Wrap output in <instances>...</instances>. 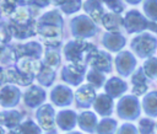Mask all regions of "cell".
Listing matches in <instances>:
<instances>
[{
  "label": "cell",
  "mask_w": 157,
  "mask_h": 134,
  "mask_svg": "<svg viewBox=\"0 0 157 134\" xmlns=\"http://www.w3.org/2000/svg\"><path fill=\"white\" fill-rule=\"evenodd\" d=\"M2 77H4L5 85H16V86H29L36 79L34 76H27V75L21 74L15 68L4 69Z\"/></svg>",
  "instance_id": "cell-17"
},
{
  "label": "cell",
  "mask_w": 157,
  "mask_h": 134,
  "mask_svg": "<svg viewBox=\"0 0 157 134\" xmlns=\"http://www.w3.org/2000/svg\"><path fill=\"white\" fill-rule=\"evenodd\" d=\"M92 107L96 113H98L99 116H102L104 118H108L113 112V107H114L113 98L110 96H108L107 93H99V95H97Z\"/></svg>",
  "instance_id": "cell-21"
},
{
  "label": "cell",
  "mask_w": 157,
  "mask_h": 134,
  "mask_svg": "<svg viewBox=\"0 0 157 134\" xmlns=\"http://www.w3.org/2000/svg\"><path fill=\"white\" fill-rule=\"evenodd\" d=\"M55 118H56V114H55L54 107L49 103H44L36 111V119L38 122V125L45 132L54 130V127L56 124Z\"/></svg>",
  "instance_id": "cell-9"
},
{
  "label": "cell",
  "mask_w": 157,
  "mask_h": 134,
  "mask_svg": "<svg viewBox=\"0 0 157 134\" xmlns=\"http://www.w3.org/2000/svg\"><path fill=\"white\" fill-rule=\"evenodd\" d=\"M1 15H2V11H1V7H0V17H1Z\"/></svg>",
  "instance_id": "cell-51"
},
{
  "label": "cell",
  "mask_w": 157,
  "mask_h": 134,
  "mask_svg": "<svg viewBox=\"0 0 157 134\" xmlns=\"http://www.w3.org/2000/svg\"><path fill=\"white\" fill-rule=\"evenodd\" d=\"M17 71H20L23 75L27 76H37L42 68H43V61L39 58H33V57H22L16 60V64L13 66Z\"/></svg>",
  "instance_id": "cell-10"
},
{
  "label": "cell",
  "mask_w": 157,
  "mask_h": 134,
  "mask_svg": "<svg viewBox=\"0 0 157 134\" xmlns=\"http://www.w3.org/2000/svg\"><path fill=\"white\" fill-rule=\"evenodd\" d=\"M87 74V65L69 63L60 70V77L70 86H78Z\"/></svg>",
  "instance_id": "cell-6"
},
{
  "label": "cell",
  "mask_w": 157,
  "mask_h": 134,
  "mask_svg": "<svg viewBox=\"0 0 157 134\" xmlns=\"http://www.w3.org/2000/svg\"><path fill=\"white\" fill-rule=\"evenodd\" d=\"M12 31L10 25L6 22H0V45H7L12 39Z\"/></svg>",
  "instance_id": "cell-38"
},
{
  "label": "cell",
  "mask_w": 157,
  "mask_h": 134,
  "mask_svg": "<svg viewBox=\"0 0 157 134\" xmlns=\"http://www.w3.org/2000/svg\"><path fill=\"white\" fill-rule=\"evenodd\" d=\"M128 2H129V4H139L140 1H128Z\"/></svg>",
  "instance_id": "cell-50"
},
{
  "label": "cell",
  "mask_w": 157,
  "mask_h": 134,
  "mask_svg": "<svg viewBox=\"0 0 157 134\" xmlns=\"http://www.w3.org/2000/svg\"><path fill=\"white\" fill-rule=\"evenodd\" d=\"M31 2H32L34 6H37L38 9H43V7H47V6H49V5L52 4L50 1H43V0H42V1H31Z\"/></svg>",
  "instance_id": "cell-43"
},
{
  "label": "cell",
  "mask_w": 157,
  "mask_h": 134,
  "mask_svg": "<svg viewBox=\"0 0 157 134\" xmlns=\"http://www.w3.org/2000/svg\"><path fill=\"white\" fill-rule=\"evenodd\" d=\"M12 48H13V52L17 59L22 57H33V58L40 59L42 54H44V49L42 44L36 41H31V42L22 43V44L18 43V44H15Z\"/></svg>",
  "instance_id": "cell-16"
},
{
  "label": "cell",
  "mask_w": 157,
  "mask_h": 134,
  "mask_svg": "<svg viewBox=\"0 0 157 134\" xmlns=\"http://www.w3.org/2000/svg\"><path fill=\"white\" fill-rule=\"evenodd\" d=\"M148 27L147 18L137 10H130L124 17V28L128 33H142Z\"/></svg>",
  "instance_id": "cell-7"
},
{
  "label": "cell",
  "mask_w": 157,
  "mask_h": 134,
  "mask_svg": "<svg viewBox=\"0 0 157 134\" xmlns=\"http://www.w3.org/2000/svg\"><path fill=\"white\" fill-rule=\"evenodd\" d=\"M131 50L140 58H151L157 47V38L147 32H142L132 38L130 43Z\"/></svg>",
  "instance_id": "cell-4"
},
{
  "label": "cell",
  "mask_w": 157,
  "mask_h": 134,
  "mask_svg": "<svg viewBox=\"0 0 157 134\" xmlns=\"http://www.w3.org/2000/svg\"><path fill=\"white\" fill-rule=\"evenodd\" d=\"M74 92L69 86L65 85H56L49 92V98L54 106L58 107H66L70 106L74 101Z\"/></svg>",
  "instance_id": "cell-11"
},
{
  "label": "cell",
  "mask_w": 157,
  "mask_h": 134,
  "mask_svg": "<svg viewBox=\"0 0 157 134\" xmlns=\"http://www.w3.org/2000/svg\"><path fill=\"white\" fill-rule=\"evenodd\" d=\"M0 7L2 11V15H5L6 17H10L17 7V1H0Z\"/></svg>",
  "instance_id": "cell-40"
},
{
  "label": "cell",
  "mask_w": 157,
  "mask_h": 134,
  "mask_svg": "<svg viewBox=\"0 0 157 134\" xmlns=\"http://www.w3.org/2000/svg\"><path fill=\"white\" fill-rule=\"evenodd\" d=\"M117 134H139V133L135 125H132L131 123H124L118 128Z\"/></svg>",
  "instance_id": "cell-41"
},
{
  "label": "cell",
  "mask_w": 157,
  "mask_h": 134,
  "mask_svg": "<svg viewBox=\"0 0 157 134\" xmlns=\"http://www.w3.org/2000/svg\"><path fill=\"white\" fill-rule=\"evenodd\" d=\"M0 134H6V132H5V129L2 127H0Z\"/></svg>",
  "instance_id": "cell-47"
},
{
  "label": "cell",
  "mask_w": 157,
  "mask_h": 134,
  "mask_svg": "<svg viewBox=\"0 0 157 134\" xmlns=\"http://www.w3.org/2000/svg\"><path fill=\"white\" fill-rule=\"evenodd\" d=\"M70 32L75 39L85 41L93 37L98 32V27L87 15H78L70 20Z\"/></svg>",
  "instance_id": "cell-3"
},
{
  "label": "cell",
  "mask_w": 157,
  "mask_h": 134,
  "mask_svg": "<svg viewBox=\"0 0 157 134\" xmlns=\"http://www.w3.org/2000/svg\"><path fill=\"white\" fill-rule=\"evenodd\" d=\"M156 133H157V123H156Z\"/></svg>",
  "instance_id": "cell-52"
},
{
  "label": "cell",
  "mask_w": 157,
  "mask_h": 134,
  "mask_svg": "<svg viewBox=\"0 0 157 134\" xmlns=\"http://www.w3.org/2000/svg\"><path fill=\"white\" fill-rule=\"evenodd\" d=\"M43 65L53 69V70H58L59 65L61 63V55H60V49L59 48H49L47 47L44 49V54H43Z\"/></svg>",
  "instance_id": "cell-28"
},
{
  "label": "cell",
  "mask_w": 157,
  "mask_h": 134,
  "mask_svg": "<svg viewBox=\"0 0 157 134\" xmlns=\"http://www.w3.org/2000/svg\"><path fill=\"white\" fill-rule=\"evenodd\" d=\"M88 65L91 66V69H94V70H98L103 74H107V73L112 71L113 59H112V55L108 52L97 49L91 55Z\"/></svg>",
  "instance_id": "cell-14"
},
{
  "label": "cell",
  "mask_w": 157,
  "mask_h": 134,
  "mask_svg": "<svg viewBox=\"0 0 157 134\" xmlns=\"http://www.w3.org/2000/svg\"><path fill=\"white\" fill-rule=\"evenodd\" d=\"M141 113L139 98L134 95L123 96L117 104V114L125 120H135Z\"/></svg>",
  "instance_id": "cell-5"
},
{
  "label": "cell",
  "mask_w": 157,
  "mask_h": 134,
  "mask_svg": "<svg viewBox=\"0 0 157 134\" xmlns=\"http://www.w3.org/2000/svg\"><path fill=\"white\" fill-rule=\"evenodd\" d=\"M16 54L13 52V48L10 45H0V68L2 69H10L11 65L15 66L16 64Z\"/></svg>",
  "instance_id": "cell-29"
},
{
  "label": "cell",
  "mask_w": 157,
  "mask_h": 134,
  "mask_svg": "<svg viewBox=\"0 0 157 134\" xmlns=\"http://www.w3.org/2000/svg\"><path fill=\"white\" fill-rule=\"evenodd\" d=\"M144 11H145L146 17H148L151 22H157V0L145 1Z\"/></svg>",
  "instance_id": "cell-37"
},
{
  "label": "cell",
  "mask_w": 157,
  "mask_h": 134,
  "mask_svg": "<svg viewBox=\"0 0 157 134\" xmlns=\"http://www.w3.org/2000/svg\"><path fill=\"white\" fill-rule=\"evenodd\" d=\"M114 14L120 15V12L124 11V2L123 1H105L104 2Z\"/></svg>",
  "instance_id": "cell-42"
},
{
  "label": "cell",
  "mask_w": 157,
  "mask_h": 134,
  "mask_svg": "<svg viewBox=\"0 0 157 134\" xmlns=\"http://www.w3.org/2000/svg\"><path fill=\"white\" fill-rule=\"evenodd\" d=\"M102 25L108 32H119L124 27V17L114 12H105L102 18Z\"/></svg>",
  "instance_id": "cell-27"
},
{
  "label": "cell",
  "mask_w": 157,
  "mask_h": 134,
  "mask_svg": "<svg viewBox=\"0 0 157 134\" xmlns=\"http://www.w3.org/2000/svg\"><path fill=\"white\" fill-rule=\"evenodd\" d=\"M23 116L20 111L9 109L0 112V127H5L9 130H16L22 123Z\"/></svg>",
  "instance_id": "cell-19"
},
{
  "label": "cell",
  "mask_w": 157,
  "mask_h": 134,
  "mask_svg": "<svg viewBox=\"0 0 157 134\" xmlns=\"http://www.w3.org/2000/svg\"><path fill=\"white\" fill-rule=\"evenodd\" d=\"M86 80L88 82V85H91L93 89H101L103 85H105L107 80L103 73L94 70V69H90L86 74Z\"/></svg>",
  "instance_id": "cell-32"
},
{
  "label": "cell",
  "mask_w": 157,
  "mask_h": 134,
  "mask_svg": "<svg viewBox=\"0 0 157 134\" xmlns=\"http://www.w3.org/2000/svg\"><path fill=\"white\" fill-rule=\"evenodd\" d=\"M147 28L157 33V23H156V22H151V21H148V27H147Z\"/></svg>",
  "instance_id": "cell-44"
},
{
  "label": "cell",
  "mask_w": 157,
  "mask_h": 134,
  "mask_svg": "<svg viewBox=\"0 0 157 134\" xmlns=\"http://www.w3.org/2000/svg\"><path fill=\"white\" fill-rule=\"evenodd\" d=\"M114 64H115V69L120 76H130L135 73L134 70L136 66V59L131 52L121 50L120 53L117 54V57L114 59Z\"/></svg>",
  "instance_id": "cell-8"
},
{
  "label": "cell",
  "mask_w": 157,
  "mask_h": 134,
  "mask_svg": "<svg viewBox=\"0 0 157 134\" xmlns=\"http://www.w3.org/2000/svg\"><path fill=\"white\" fill-rule=\"evenodd\" d=\"M125 43H126V39L120 32H107L103 34V38H102V44L109 52L120 53Z\"/></svg>",
  "instance_id": "cell-20"
},
{
  "label": "cell",
  "mask_w": 157,
  "mask_h": 134,
  "mask_svg": "<svg viewBox=\"0 0 157 134\" xmlns=\"http://www.w3.org/2000/svg\"><path fill=\"white\" fill-rule=\"evenodd\" d=\"M142 109L150 117H157V91L148 92L142 98Z\"/></svg>",
  "instance_id": "cell-30"
},
{
  "label": "cell",
  "mask_w": 157,
  "mask_h": 134,
  "mask_svg": "<svg viewBox=\"0 0 157 134\" xmlns=\"http://www.w3.org/2000/svg\"><path fill=\"white\" fill-rule=\"evenodd\" d=\"M77 117H78V114H76L75 111L63 109L56 114L55 122H56V125L59 127V129L69 133V132H72V129L76 127Z\"/></svg>",
  "instance_id": "cell-18"
},
{
  "label": "cell",
  "mask_w": 157,
  "mask_h": 134,
  "mask_svg": "<svg viewBox=\"0 0 157 134\" xmlns=\"http://www.w3.org/2000/svg\"><path fill=\"white\" fill-rule=\"evenodd\" d=\"M96 50L97 48L93 43L82 39H72L64 45L63 54L69 63L88 65L90 58Z\"/></svg>",
  "instance_id": "cell-2"
},
{
  "label": "cell",
  "mask_w": 157,
  "mask_h": 134,
  "mask_svg": "<svg viewBox=\"0 0 157 134\" xmlns=\"http://www.w3.org/2000/svg\"><path fill=\"white\" fill-rule=\"evenodd\" d=\"M23 102L27 107L29 108H39L40 106L44 104V101L47 98V92L42 86L37 85H31L29 87L26 89L23 92Z\"/></svg>",
  "instance_id": "cell-13"
},
{
  "label": "cell",
  "mask_w": 157,
  "mask_h": 134,
  "mask_svg": "<svg viewBox=\"0 0 157 134\" xmlns=\"http://www.w3.org/2000/svg\"><path fill=\"white\" fill-rule=\"evenodd\" d=\"M64 20L58 9L50 10L37 20V34L42 43L49 48H59L63 41Z\"/></svg>",
  "instance_id": "cell-1"
},
{
  "label": "cell",
  "mask_w": 157,
  "mask_h": 134,
  "mask_svg": "<svg viewBox=\"0 0 157 134\" xmlns=\"http://www.w3.org/2000/svg\"><path fill=\"white\" fill-rule=\"evenodd\" d=\"M22 97L23 93L16 85H5L0 89V106L4 108H13Z\"/></svg>",
  "instance_id": "cell-12"
},
{
  "label": "cell",
  "mask_w": 157,
  "mask_h": 134,
  "mask_svg": "<svg viewBox=\"0 0 157 134\" xmlns=\"http://www.w3.org/2000/svg\"><path fill=\"white\" fill-rule=\"evenodd\" d=\"M118 123L115 119L113 118H103L98 122V125H97V130H96V134H114L118 129Z\"/></svg>",
  "instance_id": "cell-33"
},
{
  "label": "cell",
  "mask_w": 157,
  "mask_h": 134,
  "mask_svg": "<svg viewBox=\"0 0 157 134\" xmlns=\"http://www.w3.org/2000/svg\"><path fill=\"white\" fill-rule=\"evenodd\" d=\"M52 4H54L55 6H59V9L66 14V15H71L77 12L81 7H82V1L78 0H71V1H53Z\"/></svg>",
  "instance_id": "cell-34"
},
{
  "label": "cell",
  "mask_w": 157,
  "mask_h": 134,
  "mask_svg": "<svg viewBox=\"0 0 157 134\" xmlns=\"http://www.w3.org/2000/svg\"><path fill=\"white\" fill-rule=\"evenodd\" d=\"M55 75H56V71L43 65L40 73L36 76V80L39 82L40 86H45V87H49L53 85L54 80H55Z\"/></svg>",
  "instance_id": "cell-31"
},
{
  "label": "cell",
  "mask_w": 157,
  "mask_h": 134,
  "mask_svg": "<svg viewBox=\"0 0 157 134\" xmlns=\"http://www.w3.org/2000/svg\"><path fill=\"white\" fill-rule=\"evenodd\" d=\"M9 25H10V28L12 31V36L16 39L23 41V39L34 37L37 34V21H34L29 25H25V26L13 25V23H10V22H9Z\"/></svg>",
  "instance_id": "cell-26"
},
{
  "label": "cell",
  "mask_w": 157,
  "mask_h": 134,
  "mask_svg": "<svg viewBox=\"0 0 157 134\" xmlns=\"http://www.w3.org/2000/svg\"><path fill=\"white\" fill-rule=\"evenodd\" d=\"M82 9L85 10V12L87 14V16L97 25V23H102V18L104 16V9L101 1H93V0H88V1H83L82 4Z\"/></svg>",
  "instance_id": "cell-24"
},
{
  "label": "cell",
  "mask_w": 157,
  "mask_h": 134,
  "mask_svg": "<svg viewBox=\"0 0 157 134\" xmlns=\"http://www.w3.org/2000/svg\"><path fill=\"white\" fill-rule=\"evenodd\" d=\"M156 129V124L150 118H142L139 120V133L140 134H152Z\"/></svg>",
  "instance_id": "cell-39"
},
{
  "label": "cell",
  "mask_w": 157,
  "mask_h": 134,
  "mask_svg": "<svg viewBox=\"0 0 157 134\" xmlns=\"http://www.w3.org/2000/svg\"><path fill=\"white\" fill-rule=\"evenodd\" d=\"M131 84H132V95L134 96H142L146 93L148 86H147V76L145 75L142 68H139L135 70V73L131 75Z\"/></svg>",
  "instance_id": "cell-25"
},
{
  "label": "cell",
  "mask_w": 157,
  "mask_h": 134,
  "mask_svg": "<svg viewBox=\"0 0 157 134\" xmlns=\"http://www.w3.org/2000/svg\"><path fill=\"white\" fill-rule=\"evenodd\" d=\"M16 132L17 134H42V128L32 119H26L20 124Z\"/></svg>",
  "instance_id": "cell-35"
},
{
  "label": "cell",
  "mask_w": 157,
  "mask_h": 134,
  "mask_svg": "<svg viewBox=\"0 0 157 134\" xmlns=\"http://www.w3.org/2000/svg\"><path fill=\"white\" fill-rule=\"evenodd\" d=\"M77 125L82 132H86L88 134H94L98 125L97 116L91 111H83L77 117Z\"/></svg>",
  "instance_id": "cell-22"
},
{
  "label": "cell",
  "mask_w": 157,
  "mask_h": 134,
  "mask_svg": "<svg viewBox=\"0 0 157 134\" xmlns=\"http://www.w3.org/2000/svg\"><path fill=\"white\" fill-rule=\"evenodd\" d=\"M96 97H97L96 89H93L88 84L81 85L74 95V100H75V103H76L77 108H90V107H92L93 103H94Z\"/></svg>",
  "instance_id": "cell-15"
},
{
  "label": "cell",
  "mask_w": 157,
  "mask_h": 134,
  "mask_svg": "<svg viewBox=\"0 0 157 134\" xmlns=\"http://www.w3.org/2000/svg\"><path fill=\"white\" fill-rule=\"evenodd\" d=\"M6 134H17V132L16 130H9Z\"/></svg>",
  "instance_id": "cell-46"
},
{
  "label": "cell",
  "mask_w": 157,
  "mask_h": 134,
  "mask_svg": "<svg viewBox=\"0 0 157 134\" xmlns=\"http://www.w3.org/2000/svg\"><path fill=\"white\" fill-rule=\"evenodd\" d=\"M128 90V84L117 76H113L110 79L107 80L105 85H104V91L108 96H110L112 98H117V97H121L123 93H125Z\"/></svg>",
  "instance_id": "cell-23"
},
{
  "label": "cell",
  "mask_w": 157,
  "mask_h": 134,
  "mask_svg": "<svg viewBox=\"0 0 157 134\" xmlns=\"http://www.w3.org/2000/svg\"><path fill=\"white\" fill-rule=\"evenodd\" d=\"M142 70L148 79H152V80L156 79L157 77V58L151 57L146 59V61L142 65Z\"/></svg>",
  "instance_id": "cell-36"
},
{
  "label": "cell",
  "mask_w": 157,
  "mask_h": 134,
  "mask_svg": "<svg viewBox=\"0 0 157 134\" xmlns=\"http://www.w3.org/2000/svg\"><path fill=\"white\" fill-rule=\"evenodd\" d=\"M2 71H4V69L0 68V89H1L2 86H5V84H4V77H2Z\"/></svg>",
  "instance_id": "cell-45"
},
{
  "label": "cell",
  "mask_w": 157,
  "mask_h": 134,
  "mask_svg": "<svg viewBox=\"0 0 157 134\" xmlns=\"http://www.w3.org/2000/svg\"><path fill=\"white\" fill-rule=\"evenodd\" d=\"M45 134H56V132L55 130H52V132H47Z\"/></svg>",
  "instance_id": "cell-49"
},
{
  "label": "cell",
  "mask_w": 157,
  "mask_h": 134,
  "mask_svg": "<svg viewBox=\"0 0 157 134\" xmlns=\"http://www.w3.org/2000/svg\"><path fill=\"white\" fill-rule=\"evenodd\" d=\"M66 134H82V133H80V132H69V133H66Z\"/></svg>",
  "instance_id": "cell-48"
}]
</instances>
